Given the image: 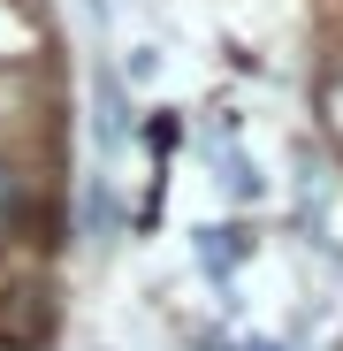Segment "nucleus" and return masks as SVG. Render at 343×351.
Returning a JSON list of instances; mask_svg holds the SVG:
<instances>
[{
	"mask_svg": "<svg viewBox=\"0 0 343 351\" xmlns=\"http://www.w3.org/2000/svg\"><path fill=\"white\" fill-rule=\"evenodd\" d=\"M92 138H99V153H123V145H130V99H123V77H114V69H99V114H92Z\"/></svg>",
	"mask_w": 343,
	"mask_h": 351,
	"instance_id": "1",
	"label": "nucleus"
},
{
	"mask_svg": "<svg viewBox=\"0 0 343 351\" xmlns=\"http://www.w3.org/2000/svg\"><path fill=\"white\" fill-rule=\"evenodd\" d=\"M84 237L99 252L123 237V191H114V176H92V184H84Z\"/></svg>",
	"mask_w": 343,
	"mask_h": 351,
	"instance_id": "2",
	"label": "nucleus"
},
{
	"mask_svg": "<svg viewBox=\"0 0 343 351\" xmlns=\"http://www.w3.org/2000/svg\"><path fill=\"white\" fill-rule=\"evenodd\" d=\"M8 206H16V184H8V168H0V229H8Z\"/></svg>",
	"mask_w": 343,
	"mask_h": 351,
	"instance_id": "4",
	"label": "nucleus"
},
{
	"mask_svg": "<svg viewBox=\"0 0 343 351\" xmlns=\"http://www.w3.org/2000/svg\"><path fill=\"white\" fill-rule=\"evenodd\" d=\"M244 252H252V229H237V221H229V229H199V267H206L214 282H221V275H237Z\"/></svg>",
	"mask_w": 343,
	"mask_h": 351,
	"instance_id": "3",
	"label": "nucleus"
}]
</instances>
